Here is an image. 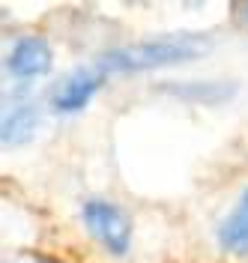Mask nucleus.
Wrapping results in <instances>:
<instances>
[{
	"instance_id": "nucleus-7",
	"label": "nucleus",
	"mask_w": 248,
	"mask_h": 263,
	"mask_svg": "<svg viewBox=\"0 0 248 263\" xmlns=\"http://www.w3.org/2000/svg\"><path fill=\"white\" fill-rule=\"evenodd\" d=\"M33 263H48V260H33Z\"/></svg>"
},
{
	"instance_id": "nucleus-4",
	"label": "nucleus",
	"mask_w": 248,
	"mask_h": 263,
	"mask_svg": "<svg viewBox=\"0 0 248 263\" xmlns=\"http://www.w3.org/2000/svg\"><path fill=\"white\" fill-rule=\"evenodd\" d=\"M9 72L18 78H39L51 69V51L42 39L27 36V39H18L12 51H9Z\"/></svg>"
},
{
	"instance_id": "nucleus-1",
	"label": "nucleus",
	"mask_w": 248,
	"mask_h": 263,
	"mask_svg": "<svg viewBox=\"0 0 248 263\" xmlns=\"http://www.w3.org/2000/svg\"><path fill=\"white\" fill-rule=\"evenodd\" d=\"M203 51V42L195 36H170V39H149L138 45H126L111 54H105L96 69L102 75H114V72H141V69H156V66H170L180 60H192L195 54Z\"/></svg>"
},
{
	"instance_id": "nucleus-2",
	"label": "nucleus",
	"mask_w": 248,
	"mask_h": 263,
	"mask_svg": "<svg viewBox=\"0 0 248 263\" xmlns=\"http://www.w3.org/2000/svg\"><path fill=\"white\" fill-rule=\"evenodd\" d=\"M81 221L87 233L99 242L108 254H126L132 246V221L117 203L90 197L81 203Z\"/></svg>"
},
{
	"instance_id": "nucleus-5",
	"label": "nucleus",
	"mask_w": 248,
	"mask_h": 263,
	"mask_svg": "<svg viewBox=\"0 0 248 263\" xmlns=\"http://www.w3.org/2000/svg\"><path fill=\"white\" fill-rule=\"evenodd\" d=\"M218 242L224 251L248 254V192L239 197V203L231 210V215L218 228Z\"/></svg>"
},
{
	"instance_id": "nucleus-3",
	"label": "nucleus",
	"mask_w": 248,
	"mask_h": 263,
	"mask_svg": "<svg viewBox=\"0 0 248 263\" xmlns=\"http://www.w3.org/2000/svg\"><path fill=\"white\" fill-rule=\"evenodd\" d=\"M102 81H105V75H102L96 66H93V69H78V72H72L66 81L54 90L51 108H54V111H63V114L81 111V108H87V102L96 96V90L102 87Z\"/></svg>"
},
{
	"instance_id": "nucleus-6",
	"label": "nucleus",
	"mask_w": 248,
	"mask_h": 263,
	"mask_svg": "<svg viewBox=\"0 0 248 263\" xmlns=\"http://www.w3.org/2000/svg\"><path fill=\"white\" fill-rule=\"evenodd\" d=\"M36 123H39V114H36L33 105L30 102H15L3 114V138L6 141H24L36 129Z\"/></svg>"
}]
</instances>
